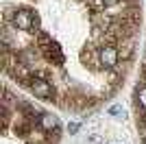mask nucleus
<instances>
[{
	"mask_svg": "<svg viewBox=\"0 0 146 144\" xmlns=\"http://www.w3.org/2000/svg\"><path fill=\"white\" fill-rule=\"evenodd\" d=\"M37 122H39V127H42L44 131H52V129H57V118L55 116H42V118H37Z\"/></svg>",
	"mask_w": 146,
	"mask_h": 144,
	"instance_id": "obj_4",
	"label": "nucleus"
},
{
	"mask_svg": "<svg viewBox=\"0 0 146 144\" xmlns=\"http://www.w3.org/2000/svg\"><path fill=\"white\" fill-rule=\"evenodd\" d=\"M100 5L103 7H116V5H120V0H100Z\"/></svg>",
	"mask_w": 146,
	"mask_h": 144,
	"instance_id": "obj_7",
	"label": "nucleus"
},
{
	"mask_svg": "<svg viewBox=\"0 0 146 144\" xmlns=\"http://www.w3.org/2000/svg\"><path fill=\"white\" fill-rule=\"evenodd\" d=\"M109 114L111 116H120L122 114V107H120V105H111V107H109Z\"/></svg>",
	"mask_w": 146,
	"mask_h": 144,
	"instance_id": "obj_6",
	"label": "nucleus"
},
{
	"mask_svg": "<svg viewBox=\"0 0 146 144\" xmlns=\"http://www.w3.org/2000/svg\"><path fill=\"white\" fill-rule=\"evenodd\" d=\"M144 144H146V135H144Z\"/></svg>",
	"mask_w": 146,
	"mask_h": 144,
	"instance_id": "obj_9",
	"label": "nucleus"
},
{
	"mask_svg": "<svg viewBox=\"0 0 146 144\" xmlns=\"http://www.w3.org/2000/svg\"><path fill=\"white\" fill-rule=\"evenodd\" d=\"M29 90L37 96V98H42V101H50L55 90H52V83H48L46 79H37V77H31L29 79Z\"/></svg>",
	"mask_w": 146,
	"mask_h": 144,
	"instance_id": "obj_1",
	"label": "nucleus"
},
{
	"mask_svg": "<svg viewBox=\"0 0 146 144\" xmlns=\"http://www.w3.org/2000/svg\"><path fill=\"white\" fill-rule=\"evenodd\" d=\"M79 122H72V125H68V131H70V135H74V133H76V131H79Z\"/></svg>",
	"mask_w": 146,
	"mask_h": 144,
	"instance_id": "obj_8",
	"label": "nucleus"
},
{
	"mask_svg": "<svg viewBox=\"0 0 146 144\" xmlns=\"http://www.w3.org/2000/svg\"><path fill=\"white\" fill-rule=\"evenodd\" d=\"M5 20H11L13 26L18 31H31L35 26V18H33L29 11H15L11 18H5Z\"/></svg>",
	"mask_w": 146,
	"mask_h": 144,
	"instance_id": "obj_3",
	"label": "nucleus"
},
{
	"mask_svg": "<svg viewBox=\"0 0 146 144\" xmlns=\"http://www.w3.org/2000/svg\"><path fill=\"white\" fill-rule=\"evenodd\" d=\"M98 61H100V66H105L107 70H116L118 61H120V53H118V48H113V46L98 48Z\"/></svg>",
	"mask_w": 146,
	"mask_h": 144,
	"instance_id": "obj_2",
	"label": "nucleus"
},
{
	"mask_svg": "<svg viewBox=\"0 0 146 144\" xmlns=\"http://www.w3.org/2000/svg\"><path fill=\"white\" fill-rule=\"evenodd\" d=\"M135 101H137V107L146 109V83L137 87V92H135Z\"/></svg>",
	"mask_w": 146,
	"mask_h": 144,
	"instance_id": "obj_5",
	"label": "nucleus"
}]
</instances>
